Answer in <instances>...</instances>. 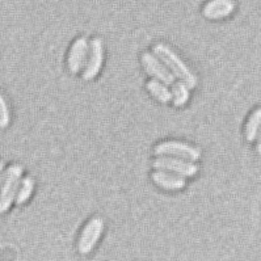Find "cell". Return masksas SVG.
Masks as SVG:
<instances>
[{
	"label": "cell",
	"mask_w": 261,
	"mask_h": 261,
	"mask_svg": "<svg viewBox=\"0 0 261 261\" xmlns=\"http://www.w3.org/2000/svg\"><path fill=\"white\" fill-rule=\"evenodd\" d=\"M152 167L155 169L175 173V175L182 176V177H192L198 172V167L193 162L172 156H159L152 162Z\"/></svg>",
	"instance_id": "6"
},
{
	"label": "cell",
	"mask_w": 261,
	"mask_h": 261,
	"mask_svg": "<svg viewBox=\"0 0 261 261\" xmlns=\"http://www.w3.org/2000/svg\"><path fill=\"white\" fill-rule=\"evenodd\" d=\"M142 65L145 67L146 72L154 79L159 80L166 86H171L175 82V76L168 71V68L163 65V62L155 57L152 53H143L142 54Z\"/></svg>",
	"instance_id": "7"
},
{
	"label": "cell",
	"mask_w": 261,
	"mask_h": 261,
	"mask_svg": "<svg viewBox=\"0 0 261 261\" xmlns=\"http://www.w3.org/2000/svg\"><path fill=\"white\" fill-rule=\"evenodd\" d=\"M6 168V163L3 160H0V177H2V173H3V169Z\"/></svg>",
	"instance_id": "16"
},
{
	"label": "cell",
	"mask_w": 261,
	"mask_h": 261,
	"mask_svg": "<svg viewBox=\"0 0 261 261\" xmlns=\"http://www.w3.org/2000/svg\"><path fill=\"white\" fill-rule=\"evenodd\" d=\"M154 154L158 156H172L188 162H197L201 158V151L194 146L181 141H166L155 146Z\"/></svg>",
	"instance_id": "3"
},
{
	"label": "cell",
	"mask_w": 261,
	"mask_h": 261,
	"mask_svg": "<svg viewBox=\"0 0 261 261\" xmlns=\"http://www.w3.org/2000/svg\"><path fill=\"white\" fill-rule=\"evenodd\" d=\"M88 43L89 41L86 37H79L74 41L70 51H68L67 66L70 72L77 74L83 70L84 63H86L87 53H88Z\"/></svg>",
	"instance_id": "8"
},
{
	"label": "cell",
	"mask_w": 261,
	"mask_h": 261,
	"mask_svg": "<svg viewBox=\"0 0 261 261\" xmlns=\"http://www.w3.org/2000/svg\"><path fill=\"white\" fill-rule=\"evenodd\" d=\"M33 189L34 180L31 176H27V177L21 178V180H20L19 188H17V192H16L15 201H13V202H15L16 205H24L25 202H28L32 193H33Z\"/></svg>",
	"instance_id": "12"
},
{
	"label": "cell",
	"mask_w": 261,
	"mask_h": 261,
	"mask_svg": "<svg viewBox=\"0 0 261 261\" xmlns=\"http://www.w3.org/2000/svg\"><path fill=\"white\" fill-rule=\"evenodd\" d=\"M104 62V43L98 37H95L88 43L86 63L83 67V79L89 82L95 79L102 67Z\"/></svg>",
	"instance_id": "5"
},
{
	"label": "cell",
	"mask_w": 261,
	"mask_h": 261,
	"mask_svg": "<svg viewBox=\"0 0 261 261\" xmlns=\"http://www.w3.org/2000/svg\"><path fill=\"white\" fill-rule=\"evenodd\" d=\"M11 122L10 105L7 101L6 96L0 92V129H7Z\"/></svg>",
	"instance_id": "15"
},
{
	"label": "cell",
	"mask_w": 261,
	"mask_h": 261,
	"mask_svg": "<svg viewBox=\"0 0 261 261\" xmlns=\"http://www.w3.org/2000/svg\"><path fill=\"white\" fill-rule=\"evenodd\" d=\"M102 232H104V219L101 217H93L89 219L80 232L77 240V251L80 255L91 253L101 238Z\"/></svg>",
	"instance_id": "4"
},
{
	"label": "cell",
	"mask_w": 261,
	"mask_h": 261,
	"mask_svg": "<svg viewBox=\"0 0 261 261\" xmlns=\"http://www.w3.org/2000/svg\"><path fill=\"white\" fill-rule=\"evenodd\" d=\"M147 89L151 96H154L158 101L162 102V104H168L171 101V89H168V87L162 83V82H159V80H150L147 83Z\"/></svg>",
	"instance_id": "11"
},
{
	"label": "cell",
	"mask_w": 261,
	"mask_h": 261,
	"mask_svg": "<svg viewBox=\"0 0 261 261\" xmlns=\"http://www.w3.org/2000/svg\"><path fill=\"white\" fill-rule=\"evenodd\" d=\"M151 177H152V180H154L158 187L167 189V191H180L187 185L185 177H182V176L166 172V171H160V169H156Z\"/></svg>",
	"instance_id": "10"
},
{
	"label": "cell",
	"mask_w": 261,
	"mask_h": 261,
	"mask_svg": "<svg viewBox=\"0 0 261 261\" xmlns=\"http://www.w3.org/2000/svg\"><path fill=\"white\" fill-rule=\"evenodd\" d=\"M22 173L24 169L17 163L10 164L3 169L0 177V215L6 214L11 209Z\"/></svg>",
	"instance_id": "2"
},
{
	"label": "cell",
	"mask_w": 261,
	"mask_h": 261,
	"mask_svg": "<svg viewBox=\"0 0 261 261\" xmlns=\"http://www.w3.org/2000/svg\"><path fill=\"white\" fill-rule=\"evenodd\" d=\"M154 54L156 58L163 62V65L168 68V71L173 76L187 84L188 88L192 89L197 86L198 80H197V76L194 75L193 71L188 67L187 63L168 45L162 42L156 43L154 46Z\"/></svg>",
	"instance_id": "1"
},
{
	"label": "cell",
	"mask_w": 261,
	"mask_h": 261,
	"mask_svg": "<svg viewBox=\"0 0 261 261\" xmlns=\"http://www.w3.org/2000/svg\"><path fill=\"white\" fill-rule=\"evenodd\" d=\"M235 11L233 0H209L202 8V15L209 20L226 19Z\"/></svg>",
	"instance_id": "9"
},
{
	"label": "cell",
	"mask_w": 261,
	"mask_h": 261,
	"mask_svg": "<svg viewBox=\"0 0 261 261\" xmlns=\"http://www.w3.org/2000/svg\"><path fill=\"white\" fill-rule=\"evenodd\" d=\"M261 123V109L257 108L253 113L249 116L248 122L246 125V139L247 142H255L258 137V130H260Z\"/></svg>",
	"instance_id": "14"
},
{
	"label": "cell",
	"mask_w": 261,
	"mask_h": 261,
	"mask_svg": "<svg viewBox=\"0 0 261 261\" xmlns=\"http://www.w3.org/2000/svg\"><path fill=\"white\" fill-rule=\"evenodd\" d=\"M172 89H171V101L173 102L175 107H182L189 100V88L182 82H173Z\"/></svg>",
	"instance_id": "13"
}]
</instances>
